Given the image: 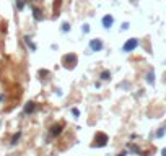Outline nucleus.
Masks as SVG:
<instances>
[{
	"instance_id": "obj_1",
	"label": "nucleus",
	"mask_w": 166,
	"mask_h": 156,
	"mask_svg": "<svg viewBox=\"0 0 166 156\" xmlns=\"http://www.w3.org/2000/svg\"><path fill=\"white\" fill-rule=\"evenodd\" d=\"M108 145V135L106 133H103V132H100V133H96L95 137V142H93V146H106Z\"/></svg>"
},
{
	"instance_id": "obj_2",
	"label": "nucleus",
	"mask_w": 166,
	"mask_h": 156,
	"mask_svg": "<svg viewBox=\"0 0 166 156\" xmlns=\"http://www.w3.org/2000/svg\"><path fill=\"white\" fill-rule=\"evenodd\" d=\"M137 46H138V39L132 37V39H129V41H125V44L122 46V50H124V52H132Z\"/></svg>"
},
{
	"instance_id": "obj_3",
	"label": "nucleus",
	"mask_w": 166,
	"mask_h": 156,
	"mask_svg": "<svg viewBox=\"0 0 166 156\" xmlns=\"http://www.w3.org/2000/svg\"><path fill=\"white\" fill-rule=\"evenodd\" d=\"M64 64H65L68 68H72L73 65H77V55H75V54H68V55H65V57H64Z\"/></svg>"
},
{
	"instance_id": "obj_4",
	"label": "nucleus",
	"mask_w": 166,
	"mask_h": 156,
	"mask_svg": "<svg viewBox=\"0 0 166 156\" xmlns=\"http://www.w3.org/2000/svg\"><path fill=\"white\" fill-rule=\"evenodd\" d=\"M90 49H91L93 52H100V50L103 49V41H101V39H91V41H90Z\"/></svg>"
},
{
	"instance_id": "obj_5",
	"label": "nucleus",
	"mask_w": 166,
	"mask_h": 156,
	"mask_svg": "<svg viewBox=\"0 0 166 156\" xmlns=\"http://www.w3.org/2000/svg\"><path fill=\"white\" fill-rule=\"evenodd\" d=\"M62 130H64V124H55V125H52V127L49 128V133L52 137H57V135H60Z\"/></svg>"
},
{
	"instance_id": "obj_6",
	"label": "nucleus",
	"mask_w": 166,
	"mask_h": 156,
	"mask_svg": "<svg viewBox=\"0 0 166 156\" xmlns=\"http://www.w3.org/2000/svg\"><path fill=\"white\" fill-rule=\"evenodd\" d=\"M112 23H114V18L111 17V15H106V17H103V20H101V25L104 26L106 29H109L112 26Z\"/></svg>"
},
{
	"instance_id": "obj_7",
	"label": "nucleus",
	"mask_w": 166,
	"mask_h": 156,
	"mask_svg": "<svg viewBox=\"0 0 166 156\" xmlns=\"http://www.w3.org/2000/svg\"><path fill=\"white\" fill-rule=\"evenodd\" d=\"M34 111H36V104H34L33 101L26 103V106H25V109H23V112H25V114H31V112H34Z\"/></svg>"
},
{
	"instance_id": "obj_8",
	"label": "nucleus",
	"mask_w": 166,
	"mask_h": 156,
	"mask_svg": "<svg viewBox=\"0 0 166 156\" xmlns=\"http://www.w3.org/2000/svg\"><path fill=\"white\" fill-rule=\"evenodd\" d=\"M147 83H148V85H153L155 83V72L153 70H150L148 73H147Z\"/></svg>"
},
{
	"instance_id": "obj_9",
	"label": "nucleus",
	"mask_w": 166,
	"mask_h": 156,
	"mask_svg": "<svg viewBox=\"0 0 166 156\" xmlns=\"http://www.w3.org/2000/svg\"><path fill=\"white\" fill-rule=\"evenodd\" d=\"M101 80H104V81H109V80H111V73H109L108 70L101 72Z\"/></svg>"
},
{
	"instance_id": "obj_10",
	"label": "nucleus",
	"mask_w": 166,
	"mask_h": 156,
	"mask_svg": "<svg viewBox=\"0 0 166 156\" xmlns=\"http://www.w3.org/2000/svg\"><path fill=\"white\" fill-rule=\"evenodd\" d=\"M33 17H34V20H42L41 10H37V8H33Z\"/></svg>"
},
{
	"instance_id": "obj_11",
	"label": "nucleus",
	"mask_w": 166,
	"mask_h": 156,
	"mask_svg": "<svg viewBox=\"0 0 166 156\" xmlns=\"http://www.w3.org/2000/svg\"><path fill=\"white\" fill-rule=\"evenodd\" d=\"M20 137H21V132H17V133L12 137V142H10V143H12V145H17L18 140H20Z\"/></svg>"
},
{
	"instance_id": "obj_12",
	"label": "nucleus",
	"mask_w": 166,
	"mask_h": 156,
	"mask_svg": "<svg viewBox=\"0 0 166 156\" xmlns=\"http://www.w3.org/2000/svg\"><path fill=\"white\" fill-rule=\"evenodd\" d=\"M165 132H166V125H165V127H161L160 130L156 132V137H158V138H161V137L165 135Z\"/></svg>"
},
{
	"instance_id": "obj_13",
	"label": "nucleus",
	"mask_w": 166,
	"mask_h": 156,
	"mask_svg": "<svg viewBox=\"0 0 166 156\" xmlns=\"http://www.w3.org/2000/svg\"><path fill=\"white\" fill-rule=\"evenodd\" d=\"M25 41H26V42H28V46H29V47H31V49H33V50H34V49H36V46H34V44H33V42H31V39H29V37H28V36H26V37H25Z\"/></svg>"
},
{
	"instance_id": "obj_14",
	"label": "nucleus",
	"mask_w": 166,
	"mask_h": 156,
	"mask_svg": "<svg viewBox=\"0 0 166 156\" xmlns=\"http://www.w3.org/2000/svg\"><path fill=\"white\" fill-rule=\"evenodd\" d=\"M64 31V33H67V31H68V29H70V25H68V23H62V28H60Z\"/></svg>"
},
{
	"instance_id": "obj_15",
	"label": "nucleus",
	"mask_w": 166,
	"mask_h": 156,
	"mask_svg": "<svg viewBox=\"0 0 166 156\" xmlns=\"http://www.w3.org/2000/svg\"><path fill=\"white\" fill-rule=\"evenodd\" d=\"M17 7H18L20 10L25 8V3H23V0H17Z\"/></svg>"
},
{
	"instance_id": "obj_16",
	"label": "nucleus",
	"mask_w": 166,
	"mask_h": 156,
	"mask_svg": "<svg viewBox=\"0 0 166 156\" xmlns=\"http://www.w3.org/2000/svg\"><path fill=\"white\" fill-rule=\"evenodd\" d=\"M72 114H73L75 117H78V115H80V111H78V109H75V107H73V109H72Z\"/></svg>"
},
{
	"instance_id": "obj_17",
	"label": "nucleus",
	"mask_w": 166,
	"mask_h": 156,
	"mask_svg": "<svg viewBox=\"0 0 166 156\" xmlns=\"http://www.w3.org/2000/svg\"><path fill=\"white\" fill-rule=\"evenodd\" d=\"M88 29H90V28H88V25H83V33H88Z\"/></svg>"
},
{
	"instance_id": "obj_18",
	"label": "nucleus",
	"mask_w": 166,
	"mask_h": 156,
	"mask_svg": "<svg viewBox=\"0 0 166 156\" xmlns=\"http://www.w3.org/2000/svg\"><path fill=\"white\" fill-rule=\"evenodd\" d=\"M161 156H166V148H163V151H161Z\"/></svg>"
},
{
	"instance_id": "obj_19",
	"label": "nucleus",
	"mask_w": 166,
	"mask_h": 156,
	"mask_svg": "<svg viewBox=\"0 0 166 156\" xmlns=\"http://www.w3.org/2000/svg\"><path fill=\"white\" fill-rule=\"evenodd\" d=\"M119 156H125V153H120V155Z\"/></svg>"
}]
</instances>
